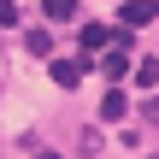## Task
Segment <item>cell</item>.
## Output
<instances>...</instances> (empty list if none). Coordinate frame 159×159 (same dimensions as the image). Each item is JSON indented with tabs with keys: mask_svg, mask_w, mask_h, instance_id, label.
Returning <instances> with one entry per match:
<instances>
[{
	"mask_svg": "<svg viewBox=\"0 0 159 159\" xmlns=\"http://www.w3.org/2000/svg\"><path fill=\"white\" fill-rule=\"evenodd\" d=\"M83 77H89V59H53V83L59 89H77Z\"/></svg>",
	"mask_w": 159,
	"mask_h": 159,
	"instance_id": "cell-1",
	"label": "cell"
},
{
	"mask_svg": "<svg viewBox=\"0 0 159 159\" xmlns=\"http://www.w3.org/2000/svg\"><path fill=\"white\" fill-rule=\"evenodd\" d=\"M112 41H118L112 24H83V47H112Z\"/></svg>",
	"mask_w": 159,
	"mask_h": 159,
	"instance_id": "cell-2",
	"label": "cell"
},
{
	"mask_svg": "<svg viewBox=\"0 0 159 159\" xmlns=\"http://www.w3.org/2000/svg\"><path fill=\"white\" fill-rule=\"evenodd\" d=\"M124 112H130V100H124L118 89H106V100H100V118H106V124H118Z\"/></svg>",
	"mask_w": 159,
	"mask_h": 159,
	"instance_id": "cell-3",
	"label": "cell"
},
{
	"mask_svg": "<svg viewBox=\"0 0 159 159\" xmlns=\"http://www.w3.org/2000/svg\"><path fill=\"white\" fill-rule=\"evenodd\" d=\"M41 12H47V24H71L77 18V0H41Z\"/></svg>",
	"mask_w": 159,
	"mask_h": 159,
	"instance_id": "cell-4",
	"label": "cell"
},
{
	"mask_svg": "<svg viewBox=\"0 0 159 159\" xmlns=\"http://www.w3.org/2000/svg\"><path fill=\"white\" fill-rule=\"evenodd\" d=\"M148 18H153V6H148V0H130V6H124V30H142Z\"/></svg>",
	"mask_w": 159,
	"mask_h": 159,
	"instance_id": "cell-5",
	"label": "cell"
},
{
	"mask_svg": "<svg viewBox=\"0 0 159 159\" xmlns=\"http://www.w3.org/2000/svg\"><path fill=\"white\" fill-rule=\"evenodd\" d=\"M124 71H130V47H118V53H106V77H112V83H118V77H124Z\"/></svg>",
	"mask_w": 159,
	"mask_h": 159,
	"instance_id": "cell-6",
	"label": "cell"
},
{
	"mask_svg": "<svg viewBox=\"0 0 159 159\" xmlns=\"http://www.w3.org/2000/svg\"><path fill=\"white\" fill-rule=\"evenodd\" d=\"M136 83H142V89H159V59H142V65H136Z\"/></svg>",
	"mask_w": 159,
	"mask_h": 159,
	"instance_id": "cell-7",
	"label": "cell"
},
{
	"mask_svg": "<svg viewBox=\"0 0 159 159\" xmlns=\"http://www.w3.org/2000/svg\"><path fill=\"white\" fill-rule=\"evenodd\" d=\"M0 24H18V6L12 0H0Z\"/></svg>",
	"mask_w": 159,
	"mask_h": 159,
	"instance_id": "cell-8",
	"label": "cell"
},
{
	"mask_svg": "<svg viewBox=\"0 0 159 159\" xmlns=\"http://www.w3.org/2000/svg\"><path fill=\"white\" fill-rule=\"evenodd\" d=\"M35 159H59V153H35Z\"/></svg>",
	"mask_w": 159,
	"mask_h": 159,
	"instance_id": "cell-9",
	"label": "cell"
},
{
	"mask_svg": "<svg viewBox=\"0 0 159 159\" xmlns=\"http://www.w3.org/2000/svg\"><path fill=\"white\" fill-rule=\"evenodd\" d=\"M153 12H159V6H153Z\"/></svg>",
	"mask_w": 159,
	"mask_h": 159,
	"instance_id": "cell-10",
	"label": "cell"
}]
</instances>
